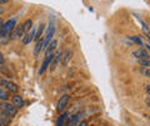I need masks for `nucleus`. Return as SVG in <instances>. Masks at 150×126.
Segmentation results:
<instances>
[{"label":"nucleus","mask_w":150,"mask_h":126,"mask_svg":"<svg viewBox=\"0 0 150 126\" xmlns=\"http://www.w3.org/2000/svg\"><path fill=\"white\" fill-rule=\"evenodd\" d=\"M35 34H36V26H33L31 29L28 31L26 34H24V36L21 38V43H23V45H29L31 41L34 40Z\"/></svg>","instance_id":"obj_5"},{"label":"nucleus","mask_w":150,"mask_h":126,"mask_svg":"<svg viewBox=\"0 0 150 126\" xmlns=\"http://www.w3.org/2000/svg\"><path fill=\"white\" fill-rule=\"evenodd\" d=\"M75 126H88V121H85V120H81L80 122H78Z\"/></svg>","instance_id":"obj_25"},{"label":"nucleus","mask_w":150,"mask_h":126,"mask_svg":"<svg viewBox=\"0 0 150 126\" xmlns=\"http://www.w3.org/2000/svg\"><path fill=\"white\" fill-rule=\"evenodd\" d=\"M60 60H62V51H56V53H54V58H53V60H51V64L49 66L50 71H54V70L58 68Z\"/></svg>","instance_id":"obj_9"},{"label":"nucleus","mask_w":150,"mask_h":126,"mask_svg":"<svg viewBox=\"0 0 150 126\" xmlns=\"http://www.w3.org/2000/svg\"><path fill=\"white\" fill-rule=\"evenodd\" d=\"M83 113H78V114H75L73 116H70L69 120H68V126H75L78 122H80V121L83 120Z\"/></svg>","instance_id":"obj_11"},{"label":"nucleus","mask_w":150,"mask_h":126,"mask_svg":"<svg viewBox=\"0 0 150 126\" xmlns=\"http://www.w3.org/2000/svg\"><path fill=\"white\" fill-rule=\"evenodd\" d=\"M133 56L137 58L138 60L139 59H149V53H148V50H145V49H138V50L133 51Z\"/></svg>","instance_id":"obj_12"},{"label":"nucleus","mask_w":150,"mask_h":126,"mask_svg":"<svg viewBox=\"0 0 150 126\" xmlns=\"http://www.w3.org/2000/svg\"><path fill=\"white\" fill-rule=\"evenodd\" d=\"M9 100V91L0 89V101H8Z\"/></svg>","instance_id":"obj_19"},{"label":"nucleus","mask_w":150,"mask_h":126,"mask_svg":"<svg viewBox=\"0 0 150 126\" xmlns=\"http://www.w3.org/2000/svg\"><path fill=\"white\" fill-rule=\"evenodd\" d=\"M140 23H142V25H143V30H144V32H145L146 35H149V27H148V25L145 24V23H144L142 19H140Z\"/></svg>","instance_id":"obj_22"},{"label":"nucleus","mask_w":150,"mask_h":126,"mask_svg":"<svg viewBox=\"0 0 150 126\" xmlns=\"http://www.w3.org/2000/svg\"><path fill=\"white\" fill-rule=\"evenodd\" d=\"M4 63H5V58H4L3 53H1V51H0V66H3Z\"/></svg>","instance_id":"obj_24"},{"label":"nucleus","mask_w":150,"mask_h":126,"mask_svg":"<svg viewBox=\"0 0 150 126\" xmlns=\"http://www.w3.org/2000/svg\"><path fill=\"white\" fill-rule=\"evenodd\" d=\"M9 1H10V0H0V5H3V4H6Z\"/></svg>","instance_id":"obj_27"},{"label":"nucleus","mask_w":150,"mask_h":126,"mask_svg":"<svg viewBox=\"0 0 150 126\" xmlns=\"http://www.w3.org/2000/svg\"><path fill=\"white\" fill-rule=\"evenodd\" d=\"M56 48H58V41H56V40H51V41H50V44L48 45V48H46V50H45V54L54 53Z\"/></svg>","instance_id":"obj_15"},{"label":"nucleus","mask_w":150,"mask_h":126,"mask_svg":"<svg viewBox=\"0 0 150 126\" xmlns=\"http://www.w3.org/2000/svg\"><path fill=\"white\" fill-rule=\"evenodd\" d=\"M13 105L16 107V109H19V107H23L24 106V100H23V97L20 95H15V96H13Z\"/></svg>","instance_id":"obj_14"},{"label":"nucleus","mask_w":150,"mask_h":126,"mask_svg":"<svg viewBox=\"0 0 150 126\" xmlns=\"http://www.w3.org/2000/svg\"><path fill=\"white\" fill-rule=\"evenodd\" d=\"M144 46H145V48H146V50H148V49H150V46H149V44H145Z\"/></svg>","instance_id":"obj_30"},{"label":"nucleus","mask_w":150,"mask_h":126,"mask_svg":"<svg viewBox=\"0 0 150 126\" xmlns=\"http://www.w3.org/2000/svg\"><path fill=\"white\" fill-rule=\"evenodd\" d=\"M54 58V53H49V54H45V58H44V61L41 64V68L39 69V75H43V74L49 69L50 64H51V60Z\"/></svg>","instance_id":"obj_4"},{"label":"nucleus","mask_w":150,"mask_h":126,"mask_svg":"<svg viewBox=\"0 0 150 126\" xmlns=\"http://www.w3.org/2000/svg\"><path fill=\"white\" fill-rule=\"evenodd\" d=\"M23 36H24V30H23V26L21 25H16L15 27H14V30L11 31L10 34V38L11 40H16V39H21Z\"/></svg>","instance_id":"obj_8"},{"label":"nucleus","mask_w":150,"mask_h":126,"mask_svg":"<svg viewBox=\"0 0 150 126\" xmlns=\"http://www.w3.org/2000/svg\"><path fill=\"white\" fill-rule=\"evenodd\" d=\"M16 18H11L10 20H8L6 23H4L1 32H0V38H9L11 34V31L14 30V27L16 26Z\"/></svg>","instance_id":"obj_1"},{"label":"nucleus","mask_w":150,"mask_h":126,"mask_svg":"<svg viewBox=\"0 0 150 126\" xmlns=\"http://www.w3.org/2000/svg\"><path fill=\"white\" fill-rule=\"evenodd\" d=\"M138 63L140 66H143V68H150V61H149V59H139L138 60Z\"/></svg>","instance_id":"obj_20"},{"label":"nucleus","mask_w":150,"mask_h":126,"mask_svg":"<svg viewBox=\"0 0 150 126\" xmlns=\"http://www.w3.org/2000/svg\"><path fill=\"white\" fill-rule=\"evenodd\" d=\"M69 101H70V96H69L68 94L63 95V96L59 99V101H58V105H56V110H58L59 113H64L65 109H67V106L69 105Z\"/></svg>","instance_id":"obj_6"},{"label":"nucleus","mask_w":150,"mask_h":126,"mask_svg":"<svg viewBox=\"0 0 150 126\" xmlns=\"http://www.w3.org/2000/svg\"><path fill=\"white\" fill-rule=\"evenodd\" d=\"M71 58H73V51L70 50V49H68V50H65L64 53H62V65L63 66H67V65L70 63V60H71Z\"/></svg>","instance_id":"obj_10"},{"label":"nucleus","mask_w":150,"mask_h":126,"mask_svg":"<svg viewBox=\"0 0 150 126\" xmlns=\"http://www.w3.org/2000/svg\"><path fill=\"white\" fill-rule=\"evenodd\" d=\"M131 40H134L135 43H138L139 45H143V40L140 38H137V36H134V38H131Z\"/></svg>","instance_id":"obj_23"},{"label":"nucleus","mask_w":150,"mask_h":126,"mask_svg":"<svg viewBox=\"0 0 150 126\" xmlns=\"http://www.w3.org/2000/svg\"><path fill=\"white\" fill-rule=\"evenodd\" d=\"M140 73H142L145 77H150V70L148 68H142L140 69Z\"/></svg>","instance_id":"obj_21"},{"label":"nucleus","mask_w":150,"mask_h":126,"mask_svg":"<svg viewBox=\"0 0 150 126\" xmlns=\"http://www.w3.org/2000/svg\"><path fill=\"white\" fill-rule=\"evenodd\" d=\"M54 32H55V26H54L53 23H49L48 32H46V35L43 38V50H46V48H48V45L50 44V41L53 40Z\"/></svg>","instance_id":"obj_3"},{"label":"nucleus","mask_w":150,"mask_h":126,"mask_svg":"<svg viewBox=\"0 0 150 126\" xmlns=\"http://www.w3.org/2000/svg\"><path fill=\"white\" fill-rule=\"evenodd\" d=\"M0 85L5 86L6 87V91H10L13 94H16L19 91V86L16 85L15 82L13 81H9V80H3V79H0Z\"/></svg>","instance_id":"obj_7"},{"label":"nucleus","mask_w":150,"mask_h":126,"mask_svg":"<svg viewBox=\"0 0 150 126\" xmlns=\"http://www.w3.org/2000/svg\"><path fill=\"white\" fill-rule=\"evenodd\" d=\"M3 25H4V21H3V19L0 18V32H1V29H3Z\"/></svg>","instance_id":"obj_26"},{"label":"nucleus","mask_w":150,"mask_h":126,"mask_svg":"<svg viewBox=\"0 0 150 126\" xmlns=\"http://www.w3.org/2000/svg\"><path fill=\"white\" fill-rule=\"evenodd\" d=\"M3 13H4V8H3V6H0V15H1Z\"/></svg>","instance_id":"obj_29"},{"label":"nucleus","mask_w":150,"mask_h":126,"mask_svg":"<svg viewBox=\"0 0 150 126\" xmlns=\"http://www.w3.org/2000/svg\"><path fill=\"white\" fill-rule=\"evenodd\" d=\"M145 86H146V94L149 95V92H150V85L148 84V85H145Z\"/></svg>","instance_id":"obj_28"},{"label":"nucleus","mask_w":150,"mask_h":126,"mask_svg":"<svg viewBox=\"0 0 150 126\" xmlns=\"http://www.w3.org/2000/svg\"><path fill=\"white\" fill-rule=\"evenodd\" d=\"M70 118V114L69 113H64L62 114L58 118V120H56V126H65L68 124V120Z\"/></svg>","instance_id":"obj_13"},{"label":"nucleus","mask_w":150,"mask_h":126,"mask_svg":"<svg viewBox=\"0 0 150 126\" xmlns=\"http://www.w3.org/2000/svg\"><path fill=\"white\" fill-rule=\"evenodd\" d=\"M44 30H45V25L41 24L39 29H36V34H35V38H34V40L39 41L40 39H43V38H41V36H43V32H44Z\"/></svg>","instance_id":"obj_17"},{"label":"nucleus","mask_w":150,"mask_h":126,"mask_svg":"<svg viewBox=\"0 0 150 126\" xmlns=\"http://www.w3.org/2000/svg\"><path fill=\"white\" fill-rule=\"evenodd\" d=\"M41 50H43V39H40L39 41H36V45L34 48V55H35V56H38V55L40 54Z\"/></svg>","instance_id":"obj_18"},{"label":"nucleus","mask_w":150,"mask_h":126,"mask_svg":"<svg viewBox=\"0 0 150 126\" xmlns=\"http://www.w3.org/2000/svg\"><path fill=\"white\" fill-rule=\"evenodd\" d=\"M0 109H1L3 114L8 115L9 118H14L16 114H18V109L15 106H14L13 104H10V102H6V101H1L0 102Z\"/></svg>","instance_id":"obj_2"},{"label":"nucleus","mask_w":150,"mask_h":126,"mask_svg":"<svg viewBox=\"0 0 150 126\" xmlns=\"http://www.w3.org/2000/svg\"><path fill=\"white\" fill-rule=\"evenodd\" d=\"M21 26H23V30H24V34H26V32L33 27V21L30 19H28V20H25L24 23H23Z\"/></svg>","instance_id":"obj_16"}]
</instances>
